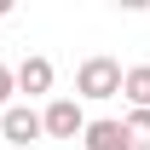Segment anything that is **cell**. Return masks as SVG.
<instances>
[{
    "label": "cell",
    "mask_w": 150,
    "mask_h": 150,
    "mask_svg": "<svg viewBox=\"0 0 150 150\" xmlns=\"http://www.w3.org/2000/svg\"><path fill=\"white\" fill-rule=\"evenodd\" d=\"M121 81H127V69H121L115 58H87V64L75 69V93L81 98H115Z\"/></svg>",
    "instance_id": "6da1fadb"
},
{
    "label": "cell",
    "mask_w": 150,
    "mask_h": 150,
    "mask_svg": "<svg viewBox=\"0 0 150 150\" xmlns=\"http://www.w3.org/2000/svg\"><path fill=\"white\" fill-rule=\"evenodd\" d=\"M40 121H46V139H81V133H87V115H81L75 98H52V104L40 110Z\"/></svg>",
    "instance_id": "7a4b0ae2"
},
{
    "label": "cell",
    "mask_w": 150,
    "mask_h": 150,
    "mask_svg": "<svg viewBox=\"0 0 150 150\" xmlns=\"http://www.w3.org/2000/svg\"><path fill=\"white\" fill-rule=\"evenodd\" d=\"M0 133H6V144H29V139H40V133H46V121H40L29 104H12V110L0 115Z\"/></svg>",
    "instance_id": "3957f363"
},
{
    "label": "cell",
    "mask_w": 150,
    "mask_h": 150,
    "mask_svg": "<svg viewBox=\"0 0 150 150\" xmlns=\"http://www.w3.org/2000/svg\"><path fill=\"white\" fill-rule=\"evenodd\" d=\"M81 144L87 150H133V139H127V121H87Z\"/></svg>",
    "instance_id": "277c9868"
},
{
    "label": "cell",
    "mask_w": 150,
    "mask_h": 150,
    "mask_svg": "<svg viewBox=\"0 0 150 150\" xmlns=\"http://www.w3.org/2000/svg\"><path fill=\"white\" fill-rule=\"evenodd\" d=\"M18 93H29V98L52 93V58H23L18 64Z\"/></svg>",
    "instance_id": "5b68a950"
},
{
    "label": "cell",
    "mask_w": 150,
    "mask_h": 150,
    "mask_svg": "<svg viewBox=\"0 0 150 150\" xmlns=\"http://www.w3.org/2000/svg\"><path fill=\"white\" fill-rule=\"evenodd\" d=\"M121 93L133 98V110H150V64L127 69V81H121Z\"/></svg>",
    "instance_id": "8992f818"
},
{
    "label": "cell",
    "mask_w": 150,
    "mask_h": 150,
    "mask_svg": "<svg viewBox=\"0 0 150 150\" xmlns=\"http://www.w3.org/2000/svg\"><path fill=\"white\" fill-rule=\"evenodd\" d=\"M127 139H133V150H150V110L127 115Z\"/></svg>",
    "instance_id": "52a82bcc"
},
{
    "label": "cell",
    "mask_w": 150,
    "mask_h": 150,
    "mask_svg": "<svg viewBox=\"0 0 150 150\" xmlns=\"http://www.w3.org/2000/svg\"><path fill=\"white\" fill-rule=\"evenodd\" d=\"M12 93H18V69H6V64H0V115L12 110V104H6Z\"/></svg>",
    "instance_id": "ba28073f"
}]
</instances>
